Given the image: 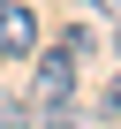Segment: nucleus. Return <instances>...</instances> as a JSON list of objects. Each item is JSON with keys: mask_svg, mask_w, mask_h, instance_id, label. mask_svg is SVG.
<instances>
[{"mask_svg": "<svg viewBox=\"0 0 121 129\" xmlns=\"http://www.w3.org/2000/svg\"><path fill=\"white\" fill-rule=\"evenodd\" d=\"M23 121H30V99L23 91H0V129H23Z\"/></svg>", "mask_w": 121, "mask_h": 129, "instance_id": "4", "label": "nucleus"}, {"mask_svg": "<svg viewBox=\"0 0 121 129\" xmlns=\"http://www.w3.org/2000/svg\"><path fill=\"white\" fill-rule=\"evenodd\" d=\"M76 53L68 46H45L38 53V69H30V106H53V99H76Z\"/></svg>", "mask_w": 121, "mask_h": 129, "instance_id": "1", "label": "nucleus"}, {"mask_svg": "<svg viewBox=\"0 0 121 129\" xmlns=\"http://www.w3.org/2000/svg\"><path fill=\"white\" fill-rule=\"evenodd\" d=\"M23 53H38V15L23 0H0V61H23Z\"/></svg>", "mask_w": 121, "mask_h": 129, "instance_id": "2", "label": "nucleus"}, {"mask_svg": "<svg viewBox=\"0 0 121 129\" xmlns=\"http://www.w3.org/2000/svg\"><path fill=\"white\" fill-rule=\"evenodd\" d=\"M53 46H68V53H76V61H83V53H91V46H98V38H91V30H83V23H68V30H60V38H53Z\"/></svg>", "mask_w": 121, "mask_h": 129, "instance_id": "5", "label": "nucleus"}, {"mask_svg": "<svg viewBox=\"0 0 121 129\" xmlns=\"http://www.w3.org/2000/svg\"><path fill=\"white\" fill-rule=\"evenodd\" d=\"M91 8H98V15H121V0H91Z\"/></svg>", "mask_w": 121, "mask_h": 129, "instance_id": "7", "label": "nucleus"}, {"mask_svg": "<svg viewBox=\"0 0 121 129\" xmlns=\"http://www.w3.org/2000/svg\"><path fill=\"white\" fill-rule=\"evenodd\" d=\"M98 121H121V76H113V84L98 91Z\"/></svg>", "mask_w": 121, "mask_h": 129, "instance_id": "6", "label": "nucleus"}, {"mask_svg": "<svg viewBox=\"0 0 121 129\" xmlns=\"http://www.w3.org/2000/svg\"><path fill=\"white\" fill-rule=\"evenodd\" d=\"M23 129H91L83 114H76V99H53V106H30V121Z\"/></svg>", "mask_w": 121, "mask_h": 129, "instance_id": "3", "label": "nucleus"}, {"mask_svg": "<svg viewBox=\"0 0 121 129\" xmlns=\"http://www.w3.org/2000/svg\"><path fill=\"white\" fill-rule=\"evenodd\" d=\"M113 23H121V15H113ZM113 61H121V30H113Z\"/></svg>", "mask_w": 121, "mask_h": 129, "instance_id": "8", "label": "nucleus"}]
</instances>
